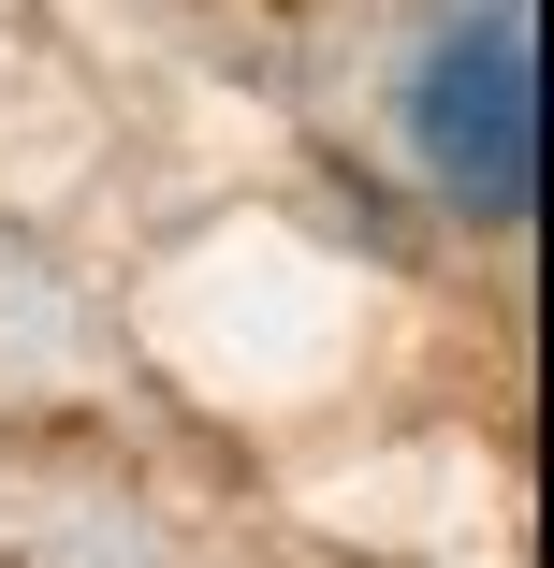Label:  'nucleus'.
I'll return each instance as SVG.
<instances>
[{
    "instance_id": "f257e3e1",
    "label": "nucleus",
    "mask_w": 554,
    "mask_h": 568,
    "mask_svg": "<svg viewBox=\"0 0 554 568\" xmlns=\"http://www.w3.org/2000/svg\"><path fill=\"white\" fill-rule=\"evenodd\" d=\"M409 146H423L437 204H467L482 234H525V204H540V44H525L511 0L409 73Z\"/></svg>"
}]
</instances>
